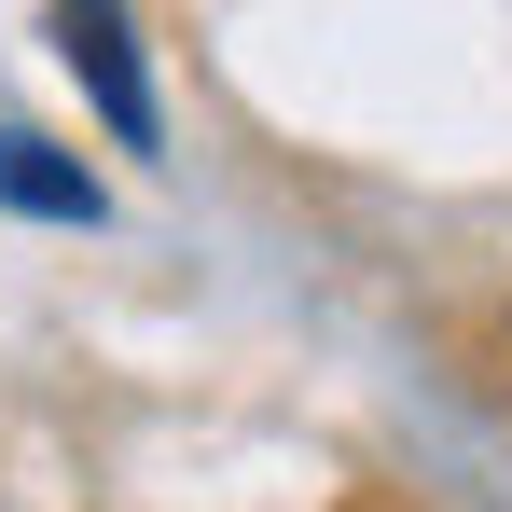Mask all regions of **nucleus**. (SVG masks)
Wrapping results in <instances>:
<instances>
[{"label":"nucleus","mask_w":512,"mask_h":512,"mask_svg":"<svg viewBox=\"0 0 512 512\" xmlns=\"http://www.w3.org/2000/svg\"><path fill=\"white\" fill-rule=\"evenodd\" d=\"M56 56H70V84L97 97V125H111L125 153H153V70H139V14H125V0H56Z\"/></svg>","instance_id":"f257e3e1"},{"label":"nucleus","mask_w":512,"mask_h":512,"mask_svg":"<svg viewBox=\"0 0 512 512\" xmlns=\"http://www.w3.org/2000/svg\"><path fill=\"white\" fill-rule=\"evenodd\" d=\"M0 208H28V222H97V180L56 153V139H28V125H0Z\"/></svg>","instance_id":"f03ea898"}]
</instances>
